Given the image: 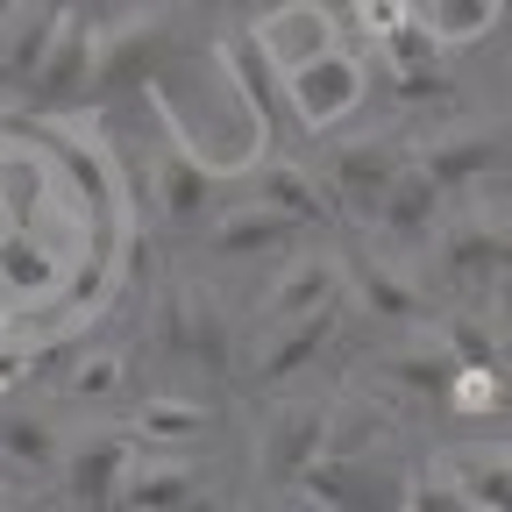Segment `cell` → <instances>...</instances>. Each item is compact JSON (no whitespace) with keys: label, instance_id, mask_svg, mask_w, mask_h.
I'll return each instance as SVG.
<instances>
[{"label":"cell","instance_id":"cell-1","mask_svg":"<svg viewBox=\"0 0 512 512\" xmlns=\"http://www.w3.org/2000/svg\"><path fill=\"white\" fill-rule=\"evenodd\" d=\"M420 278L441 292V299H456V306H477L498 299L512 285V207H456L441 221V235L427 242L420 256Z\"/></svg>","mask_w":512,"mask_h":512},{"label":"cell","instance_id":"cell-2","mask_svg":"<svg viewBox=\"0 0 512 512\" xmlns=\"http://www.w3.org/2000/svg\"><path fill=\"white\" fill-rule=\"evenodd\" d=\"M150 342H157V356H171L178 370H200V377L242 370V335H235L221 292L200 285V278H171V285L157 292V306H150Z\"/></svg>","mask_w":512,"mask_h":512},{"label":"cell","instance_id":"cell-3","mask_svg":"<svg viewBox=\"0 0 512 512\" xmlns=\"http://www.w3.org/2000/svg\"><path fill=\"white\" fill-rule=\"evenodd\" d=\"M406 164H413V128H356V136H342L335 150H320V164H313V178H320V192H328V207H335V221L349 214V221H377V207L392 200V185L406 178Z\"/></svg>","mask_w":512,"mask_h":512},{"label":"cell","instance_id":"cell-4","mask_svg":"<svg viewBox=\"0 0 512 512\" xmlns=\"http://www.w3.org/2000/svg\"><path fill=\"white\" fill-rule=\"evenodd\" d=\"M505 157H512V136L498 121H484V114H448L434 128H413V171L441 192V200L477 192Z\"/></svg>","mask_w":512,"mask_h":512},{"label":"cell","instance_id":"cell-5","mask_svg":"<svg viewBox=\"0 0 512 512\" xmlns=\"http://www.w3.org/2000/svg\"><path fill=\"white\" fill-rule=\"evenodd\" d=\"M342 264H349V306L363 320L399 328V335H413V328L434 320V285L420 278L413 256H392L384 242H356V249H342Z\"/></svg>","mask_w":512,"mask_h":512},{"label":"cell","instance_id":"cell-6","mask_svg":"<svg viewBox=\"0 0 512 512\" xmlns=\"http://www.w3.org/2000/svg\"><path fill=\"white\" fill-rule=\"evenodd\" d=\"M178 22L157 8H128V15H100V57H93V93L86 100H114V93H136L157 86V64L171 57Z\"/></svg>","mask_w":512,"mask_h":512},{"label":"cell","instance_id":"cell-7","mask_svg":"<svg viewBox=\"0 0 512 512\" xmlns=\"http://www.w3.org/2000/svg\"><path fill=\"white\" fill-rule=\"evenodd\" d=\"M328 441H335V406L328 399H285L256 427V477L271 491H299L313 477V463L328 456Z\"/></svg>","mask_w":512,"mask_h":512},{"label":"cell","instance_id":"cell-8","mask_svg":"<svg viewBox=\"0 0 512 512\" xmlns=\"http://www.w3.org/2000/svg\"><path fill=\"white\" fill-rule=\"evenodd\" d=\"M456 377H463V363H456V349H448V335L434 328H413V335H399L392 349L377 356V384H384V399L392 406H413V413H448L456 406Z\"/></svg>","mask_w":512,"mask_h":512},{"label":"cell","instance_id":"cell-9","mask_svg":"<svg viewBox=\"0 0 512 512\" xmlns=\"http://www.w3.org/2000/svg\"><path fill=\"white\" fill-rule=\"evenodd\" d=\"M363 93H370V72H363V57L349 43L320 50L299 72H285V107H292V128H306V136H328L342 114L363 107Z\"/></svg>","mask_w":512,"mask_h":512},{"label":"cell","instance_id":"cell-10","mask_svg":"<svg viewBox=\"0 0 512 512\" xmlns=\"http://www.w3.org/2000/svg\"><path fill=\"white\" fill-rule=\"evenodd\" d=\"M342 320H349V306H328V313L285 320V328L242 335V377L256 384V392H278V384H292L299 370H313V363H320V349L342 335Z\"/></svg>","mask_w":512,"mask_h":512},{"label":"cell","instance_id":"cell-11","mask_svg":"<svg viewBox=\"0 0 512 512\" xmlns=\"http://www.w3.org/2000/svg\"><path fill=\"white\" fill-rule=\"evenodd\" d=\"M221 192H228L221 157L192 150L185 128L164 121V136H157V200H164V214L171 221H214L221 214Z\"/></svg>","mask_w":512,"mask_h":512},{"label":"cell","instance_id":"cell-12","mask_svg":"<svg viewBox=\"0 0 512 512\" xmlns=\"http://www.w3.org/2000/svg\"><path fill=\"white\" fill-rule=\"evenodd\" d=\"M143 448L128 441V427H86V434H72L64 441V498H72L79 512H114V498H121V477H128V463H136Z\"/></svg>","mask_w":512,"mask_h":512},{"label":"cell","instance_id":"cell-13","mask_svg":"<svg viewBox=\"0 0 512 512\" xmlns=\"http://www.w3.org/2000/svg\"><path fill=\"white\" fill-rule=\"evenodd\" d=\"M328 306H349V264L335 249H292V264L278 271V285H271V299H264V313H256L249 335L306 320V313H328Z\"/></svg>","mask_w":512,"mask_h":512},{"label":"cell","instance_id":"cell-14","mask_svg":"<svg viewBox=\"0 0 512 512\" xmlns=\"http://www.w3.org/2000/svg\"><path fill=\"white\" fill-rule=\"evenodd\" d=\"M377 57H384V86H392L399 107H434V100L456 93V64H448V50L420 29V15L399 36H384Z\"/></svg>","mask_w":512,"mask_h":512},{"label":"cell","instance_id":"cell-15","mask_svg":"<svg viewBox=\"0 0 512 512\" xmlns=\"http://www.w3.org/2000/svg\"><path fill=\"white\" fill-rule=\"evenodd\" d=\"M93 57H100V15L93 8H64L57 36H50V57H43V72L29 86L36 107H72L93 93Z\"/></svg>","mask_w":512,"mask_h":512},{"label":"cell","instance_id":"cell-16","mask_svg":"<svg viewBox=\"0 0 512 512\" xmlns=\"http://www.w3.org/2000/svg\"><path fill=\"white\" fill-rule=\"evenodd\" d=\"M221 72H228L235 100L264 121V128H278V121L292 114V107H285V64L264 50L256 22H228V29H221Z\"/></svg>","mask_w":512,"mask_h":512},{"label":"cell","instance_id":"cell-17","mask_svg":"<svg viewBox=\"0 0 512 512\" xmlns=\"http://www.w3.org/2000/svg\"><path fill=\"white\" fill-rule=\"evenodd\" d=\"M192 505H200V463L164 456V448H143L114 498V512H192Z\"/></svg>","mask_w":512,"mask_h":512},{"label":"cell","instance_id":"cell-18","mask_svg":"<svg viewBox=\"0 0 512 512\" xmlns=\"http://www.w3.org/2000/svg\"><path fill=\"white\" fill-rule=\"evenodd\" d=\"M242 200L271 207V214H285V221H299V228H328V221H335V207H328V192H320L313 164H299V157H271V164H256Z\"/></svg>","mask_w":512,"mask_h":512},{"label":"cell","instance_id":"cell-19","mask_svg":"<svg viewBox=\"0 0 512 512\" xmlns=\"http://www.w3.org/2000/svg\"><path fill=\"white\" fill-rule=\"evenodd\" d=\"M207 249L228 256V264H242V256H271V249H306V228L271 214V207H256V200H235L207 221Z\"/></svg>","mask_w":512,"mask_h":512},{"label":"cell","instance_id":"cell-20","mask_svg":"<svg viewBox=\"0 0 512 512\" xmlns=\"http://www.w3.org/2000/svg\"><path fill=\"white\" fill-rule=\"evenodd\" d=\"M57 22H64V8H8V15H0V86H8V93L36 86Z\"/></svg>","mask_w":512,"mask_h":512},{"label":"cell","instance_id":"cell-21","mask_svg":"<svg viewBox=\"0 0 512 512\" xmlns=\"http://www.w3.org/2000/svg\"><path fill=\"white\" fill-rule=\"evenodd\" d=\"M441 463L470 491L477 512H512V441H463V448H448Z\"/></svg>","mask_w":512,"mask_h":512},{"label":"cell","instance_id":"cell-22","mask_svg":"<svg viewBox=\"0 0 512 512\" xmlns=\"http://www.w3.org/2000/svg\"><path fill=\"white\" fill-rule=\"evenodd\" d=\"M207 434V406L185 399V392H157L128 413V441L136 448H164V456H185V441Z\"/></svg>","mask_w":512,"mask_h":512},{"label":"cell","instance_id":"cell-23","mask_svg":"<svg viewBox=\"0 0 512 512\" xmlns=\"http://www.w3.org/2000/svg\"><path fill=\"white\" fill-rule=\"evenodd\" d=\"M256 36H264V50L285 64V72H299V64H313L320 50H335L342 29L328 8H285V15H256Z\"/></svg>","mask_w":512,"mask_h":512},{"label":"cell","instance_id":"cell-24","mask_svg":"<svg viewBox=\"0 0 512 512\" xmlns=\"http://www.w3.org/2000/svg\"><path fill=\"white\" fill-rule=\"evenodd\" d=\"M0 463H15L22 477L64 470V441H57V420H50L43 406H8V413H0Z\"/></svg>","mask_w":512,"mask_h":512},{"label":"cell","instance_id":"cell-25","mask_svg":"<svg viewBox=\"0 0 512 512\" xmlns=\"http://www.w3.org/2000/svg\"><path fill=\"white\" fill-rule=\"evenodd\" d=\"M128 384H136V356L114 349V342H100V349H86V356L72 363V377H64V399H79V406H114Z\"/></svg>","mask_w":512,"mask_h":512},{"label":"cell","instance_id":"cell-26","mask_svg":"<svg viewBox=\"0 0 512 512\" xmlns=\"http://www.w3.org/2000/svg\"><path fill=\"white\" fill-rule=\"evenodd\" d=\"M420 29L441 43V50H463V43H477V36H491L498 29V0H420Z\"/></svg>","mask_w":512,"mask_h":512},{"label":"cell","instance_id":"cell-27","mask_svg":"<svg viewBox=\"0 0 512 512\" xmlns=\"http://www.w3.org/2000/svg\"><path fill=\"white\" fill-rule=\"evenodd\" d=\"M399 512H477V505H470V491H463L456 477H448V463H420V470L406 477Z\"/></svg>","mask_w":512,"mask_h":512},{"label":"cell","instance_id":"cell-28","mask_svg":"<svg viewBox=\"0 0 512 512\" xmlns=\"http://www.w3.org/2000/svg\"><path fill=\"white\" fill-rule=\"evenodd\" d=\"M15 370H22V349H8V342H0V392L15 384Z\"/></svg>","mask_w":512,"mask_h":512}]
</instances>
